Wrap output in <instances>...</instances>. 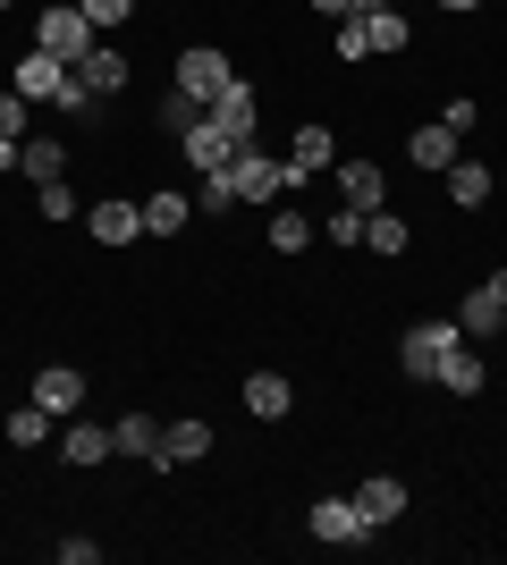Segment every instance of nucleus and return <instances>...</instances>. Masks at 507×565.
I'll return each instance as SVG.
<instances>
[{"instance_id": "1", "label": "nucleus", "mask_w": 507, "mask_h": 565, "mask_svg": "<svg viewBox=\"0 0 507 565\" xmlns=\"http://www.w3.org/2000/svg\"><path fill=\"white\" fill-rule=\"evenodd\" d=\"M229 85H237V68H229V51H220V43H187V51H178V94H187V102L212 110Z\"/></svg>"}, {"instance_id": "2", "label": "nucleus", "mask_w": 507, "mask_h": 565, "mask_svg": "<svg viewBox=\"0 0 507 565\" xmlns=\"http://www.w3.org/2000/svg\"><path fill=\"white\" fill-rule=\"evenodd\" d=\"M34 43H43L51 60H68V68H76V60H85V51H94L102 34H94V18H85L76 0H51V9H43V25H34Z\"/></svg>"}, {"instance_id": "3", "label": "nucleus", "mask_w": 507, "mask_h": 565, "mask_svg": "<svg viewBox=\"0 0 507 565\" xmlns=\"http://www.w3.org/2000/svg\"><path fill=\"white\" fill-rule=\"evenodd\" d=\"M448 347H465V330H457V321H414V330L398 338V372H406V380H432Z\"/></svg>"}, {"instance_id": "4", "label": "nucleus", "mask_w": 507, "mask_h": 565, "mask_svg": "<svg viewBox=\"0 0 507 565\" xmlns=\"http://www.w3.org/2000/svg\"><path fill=\"white\" fill-rule=\"evenodd\" d=\"M229 186H237V203H271V194H288V161H271L263 143H237Z\"/></svg>"}, {"instance_id": "5", "label": "nucleus", "mask_w": 507, "mask_h": 565, "mask_svg": "<svg viewBox=\"0 0 507 565\" xmlns=\"http://www.w3.org/2000/svg\"><path fill=\"white\" fill-rule=\"evenodd\" d=\"M305 523H314V541H330V548H363V541H372V523H363L356 498H314V515H305Z\"/></svg>"}, {"instance_id": "6", "label": "nucleus", "mask_w": 507, "mask_h": 565, "mask_svg": "<svg viewBox=\"0 0 507 565\" xmlns=\"http://www.w3.org/2000/svg\"><path fill=\"white\" fill-rule=\"evenodd\" d=\"M203 456H212V423H169L161 430V448H152V472H187V465H203Z\"/></svg>"}, {"instance_id": "7", "label": "nucleus", "mask_w": 507, "mask_h": 565, "mask_svg": "<svg viewBox=\"0 0 507 565\" xmlns=\"http://www.w3.org/2000/svg\"><path fill=\"white\" fill-rule=\"evenodd\" d=\"M34 405H43L51 423H68L76 405H85V372H76V363H43V372H34Z\"/></svg>"}, {"instance_id": "8", "label": "nucleus", "mask_w": 507, "mask_h": 565, "mask_svg": "<svg viewBox=\"0 0 507 565\" xmlns=\"http://www.w3.org/2000/svg\"><path fill=\"white\" fill-rule=\"evenodd\" d=\"M68 76H76V85H85L94 102H110V94H127V51H119V43H94Z\"/></svg>"}, {"instance_id": "9", "label": "nucleus", "mask_w": 507, "mask_h": 565, "mask_svg": "<svg viewBox=\"0 0 507 565\" xmlns=\"http://www.w3.org/2000/svg\"><path fill=\"white\" fill-rule=\"evenodd\" d=\"M203 118H212V127H220L229 143H254V127H263V102H254V85L237 76V85H229V94H220Z\"/></svg>"}, {"instance_id": "10", "label": "nucleus", "mask_w": 507, "mask_h": 565, "mask_svg": "<svg viewBox=\"0 0 507 565\" xmlns=\"http://www.w3.org/2000/svg\"><path fill=\"white\" fill-rule=\"evenodd\" d=\"M363 507V523H372V532H381V523H398L406 515V481H398V472H363L356 490H347Z\"/></svg>"}, {"instance_id": "11", "label": "nucleus", "mask_w": 507, "mask_h": 565, "mask_svg": "<svg viewBox=\"0 0 507 565\" xmlns=\"http://www.w3.org/2000/svg\"><path fill=\"white\" fill-rule=\"evenodd\" d=\"M60 85H68V60H51L43 43L18 60V76H9V94H25V102H60Z\"/></svg>"}, {"instance_id": "12", "label": "nucleus", "mask_w": 507, "mask_h": 565, "mask_svg": "<svg viewBox=\"0 0 507 565\" xmlns=\"http://www.w3.org/2000/svg\"><path fill=\"white\" fill-rule=\"evenodd\" d=\"M314 169H338V136L330 127H296L288 136V186H305Z\"/></svg>"}, {"instance_id": "13", "label": "nucleus", "mask_w": 507, "mask_h": 565, "mask_svg": "<svg viewBox=\"0 0 507 565\" xmlns=\"http://www.w3.org/2000/svg\"><path fill=\"white\" fill-rule=\"evenodd\" d=\"M440 178H448V203H457V212H483L490 186H499V178H490V161H465V152L440 169Z\"/></svg>"}, {"instance_id": "14", "label": "nucleus", "mask_w": 507, "mask_h": 565, "mask_svg": "<svg viewBox=\"0 0 507 565\" xmlns=\"http://www.w3.org/2000/svg\"><path fill=\"white\" fill-rule=\"evenodd\" d=\"M85 228H94V245H136L145 236V203H94Z\"/></svg>"}, {"instance_id": "15", "label": "nucleus", "mask_w": 507, "mask_h": 565, "mask_svg": "<svg viewBox=\"0 0 507 565\" xmlns=\"http://www.w3.org/2000/svg\"><path fill=\"white\" fill-rule=\"evenodd\" d=\"M440 388H448V397H483V380H490V363H483V354H474V347H448V354H440Z\"/></svg>"}, {"instance_id": "16", "label": "nucleus", "mask_w": 507, "mask_h": 565, "mask_svg": "<svg viewBox=\"0 0 507 565\" xmlns=\"http://www.w3.org/2000/svg\"><path fill=\"white\" fill-rule=\"evenodd\" d=\"M381 194H389L381 161H338V203H356V212H381Z\"/></svg>"}, {"instance_id": "17", "label": "nucleus", "mask_w": 507, "mask_h": 565, "mask_svg": "<svg viewBox=\"0 0 507 565\" xmlns=\"http://www.w3.org/2000/svg\"><path fill=\"white\" fill-rule=\"evenodd\" d=\"M245 414H254V423H279V414H296L288 372H254V380H245Z\"/></svg>"}, {"instance_id": "18", "label": "nucleus", "mask_w": 507, "mask_h": 565, "mask_svg": "<svg viewBox=\"0 0 507 565\" xmlns=\"http://www.w3.org/2000/svg\"><path fill=\"white\" fill-rule=\"evenodd\" d=\"M178 143H187V161L203 169V178H212V169H229V161H237V143L220 136L212 118H194V127H187V136H178Z\"/></svg>"}, {"instance_id": "19", "label": "nucleus", "mask_w": 507, "mask_h": 565, "mask_svg": "<svg viewBox=\"0 0 507 565\" xmlns=\"http://www.w3.org/2000/svg\"><path fill=\"white\" fill-rule=\"evenodd\" d=\"M18 169L34 178V186H51V178H68V143H60V136H25L18 143Z\"/></svg>"}, {"instance_id": "20", "label": "nucleus", "mask_w": 507, "mask_h": 565, "mask_svg": "<svg viewBox=\"0 0 507 565\" xmlns=\"http://www.w3.org/2000/svg\"><path fill=\"white\" fill-rule=\"evenodd\" d=\"M60 456L85 472V465H110L119 448H110V430H102V423H68V430H60Z\"/></svg>"}, {"instance_id": "21", "label": "nucleus", "mask_w": 507, "mask_h": 565, "mask_svg": "<svg viewBox=\"0 0 507 565\" xmlns=\"http://www.w3.org/2000/svg\"><path fill=\"white\" fill-rule=\"evenodd\" d=\"M406 161H414V169H432V178H440V169L457 161V136H448V127L432 118V127H414V136H406Z\"/></svg>"}, {"instance_id": "22", "label": "nucleus", "mask_w": 507, "mask_h": 565, "mask_svg": "<svg viewBox=\"0 0 507 565\" xmlns=\"http://www.w3.org/2000/svg\"><path fill=\"white\" fill-rule=\"evenodd\" d=\"M457 330H465V338H499V330H507V305L490 296V287H474V296L457 305Z\"/></svg>"}, {"instance_id": "23", "label": "nucleus", "mask_w": 507, "mask_h": 565, "mask_svg": "<svg viewBox=\"0 0 507 565\" xmlns=\"http://www.w3.org/2000/svg\"><path fill=\"white\" fill-rule=\"evenodd\" d=\"M363 43L381 51V60H398V51H406V43H414V25H406V18H398V9H363Z\"/></svg>"}, {"instance_id": "24", "label": "nucleus", "mask_w": 507, "mask_h": 565, "mask_svg": "<svg viewBox=\"0 0 507 565\" xmlns=\"http://www.w3.org/2000/svg\"><path fill=\"white\" fill-rule=\"evenodd\" d=\"M110 448H119V456H145V465H152V448H161V423H152V414H119V423H110Z\"/></svg>"}, {"instance_id": "25", "label": "nucleus", "mask_w": 507, "mask_h": 565, "mask_svg": "<svg viewBox=\"0 0 507 565\" xmlns=\"http://www.w3.org/2000/svg\"><path fill=\"white\" fill-rule=\"evenodd\" d=\"M187 212H194V203H187V194H178V186L145 194V236H178V228H187Z\"/></svg>"}, {"instance_id": "26", "label": "nucleus", "mask_w": 507, "mask_h": 565, "mask_svg": "<svg viewBox=\"0 0 507 565\" xmlns=\"http://www.w3.org/2000/svg\"><path fill=\"white\" fill-rule=\"evenodd\" d=\"M363 245H372L381 262H398V254H406V220H398V212H363Z\"/></svg>"}, {"instance_id": "27", "label": "nucleus", "mask_w": 507, "mask_h": 565, "mask_svg": "<svg viewBox=\"0 0 507 565\" xmlns=\"http://www.w3.org/2000/svg\"><path fill=\"white\" fill-rule=\"evenodd\" d=\"M314 245V220L305 212H271V254H305Z\"/></svg>"}, {"instance_id": "28", "label": "nucleus", "mask_w": 507, "mask_h": 565, "mask_svg": "<svg viewBox=\"0 0 507 565\" xmlns=\"http://www.w3.org/2000/svg\"><path fill=\"white\" fill-rule=\"evenodd\" d=\"M51 439V414L43 405H18V414H9V448H43Z\"/></svg>"}, {"instance_id": "29", "label": "nucleus", "mask_w": 507, "mask_h": 565, "mask_svg": "<svg viewBox=\"0 0 507 565\" xmlns=\"http://www.w3.org/2000/svg\"><path fill=\"white\" fill-rule=\"evenodd\" d=\"M194 118H203V102H187L178 85H169V102H161V136H187Z\"/></svg>"}, {"instance_id": "30", "label": "nucleus", "mask_w": 507, "mask_h": 565, "mask_svg": "<svg viewBox=\"0 0 507 565\" xmlns=\"http://www.w3.org/2000/svg\"><path fill=\"white\" fill-rule=\"evenodd\" d=\"M34 203H43V220L60 228V220H76V194H68V178H51V186H34Z\"/></svg>"}, {"instance_id": "31", "label": "nucleus", "mask_w": 507, "mask_h": 565, "mask_svg": "<svg viewBox=\"0 0 507 565\" xmlns=\"http://www.w3.org/2000/svg\"><path fill=\"white\" fill-rule=\"evenodd\" d=\"M330 245H338V254L363 245V212H356V203H338V212H330Z\"/></svg>"}, {"instance_id": "32", "label": "nucleus", "mask_w": 507, "mask_h": 565, "mask_svg": "<svg viewBox=\"0 0 507 565\" xmlns=\"http://www.w3.org/2000/svg\"><path fill=\"white\" fill-rule=\"evenodd\" d=\"M194 203H203V212H229V203H237V186H229V169H212V178L194 186Z\"/></svg>"}, {"instance_id": "33", "label": "nucleus", "mask_w": 507, "mask_h": 565, "mask_svg": "<svg viewBox=\"0 0 507 565\" xmlns=\"http://www.w3.org/2000/svg\"><path fill=\"white\" fill-rule=\"evenodd\" d=\"M76 9L94 18V34H110V25H127V9H136V0H76Z\"/></svg>"}, {"instance_id": "34", "label": "nucleus", "mask_w": 507, "mask_h": 565, "mask_svg": "<svg viewBox=\"0 0 507 565\" xmlns=\"http://www.w3.org/2000/svg\"><path fill=\"white\" fill-rule=\"evenodd\" d=\"M338 60H372V43H363V18H338Z\"/></svg>"}, {"instance_id": "35", "label": "nucleus", "mask_w": 507, "mask_h": 565, "mask_svg": "<svg viewBox=\"0 0 507 565\" xmlns=\"http://www.w3.org/2000/svg\"><path fill=\"white\" fill-rule=\"evenodd\" d=\"M474 118H483V110H474V94H448V110H440V127H448V136H465Z\"/></svg>"}, {"instance_id": "36", "label": "nucleus", "mask_w": 507, "mask_h": 565, "mask_svg": "<svg viewBox=\"0 0 507 565\" xmlns=\"http://www.w3.org/2000/svg\"><path fill=\"white\" fill-rule=\"evenodd\" d=\"M0 136H25V94H0Z\"/></svg>"}, {"instance_id": "37", "label": "nucleus", "mask_w": 507, "mask_h": 565, "mask_svg": "<svg viewBox=\"0 0 507 565\" xmlns=\"http://www.w3.org/2000/svg\"><path fill=\"white\" fill-rule=\"evenodd\" d=\"M321 18H363V0H314Z\"/></svg>"}, {"instance_id": "38", "label": "nucleus", "mask_w": 507, "mask_h": 565, "mask_svg": "<svg viewBox=\"0 0 507 565\" xmlns=\"http://www.w3.org/2000/svg\"><path fill=\"white\" fill-rule=\"evenodd\" d=\"M18 143H25V136H0V178H9V169H18Z\"/></svg>"}, {"instance_id": "39", "label": "nucleus", "mask_w": 507, "mask_h": 565, "mask_svg": "<svg viewBox=\"0 0 507 565\" xmlns=\"http://www.w3.org/2000/svg\"><path fill=\"white\" fill-rule=\"evenodd\" d=\"M483 287H490V296H499V305H507V270H490V279H483Z\"/></svg>"}, {"instance_id": "40", "label": "nucleus", "mask_w": 507, "mask_h": 565, "mask_svg": "<svg viewBox=\"0 0 507 565\" xmlns=\"http://www.w3.org/2000/svg\"><path fill=\"white\" fill-rule=\"evenodd\" d=\"M440 9H448V18H465V9H483V0H440Z\"/></svg>"}, {"instance_id": "41", "label": "nucleus", "mask_w": 507, "mask_h": 565, "mask_svg": "<svg viewBox=\"0 0 507 565\" xmlns=\"http://www.w3.org/2000/svg\"><path fill=\"white\" fill-rule=\"evenodd\" d=\"M363 9H389V0H363Z\"/></svg>"}, {"instance_id": "42", "label": "nucleus", "mask_w": 507, "mask_h": 565, "mask_svg": "<svg viewBox=\"0 0 507 565\" xmlns=\"http://www.w3.org/2000/svg\"><path fill=\"white\" fill-rule=\"evenodd\" d=\"M0 9H9V0H0Z\"/></svg>"}]
</instances>
